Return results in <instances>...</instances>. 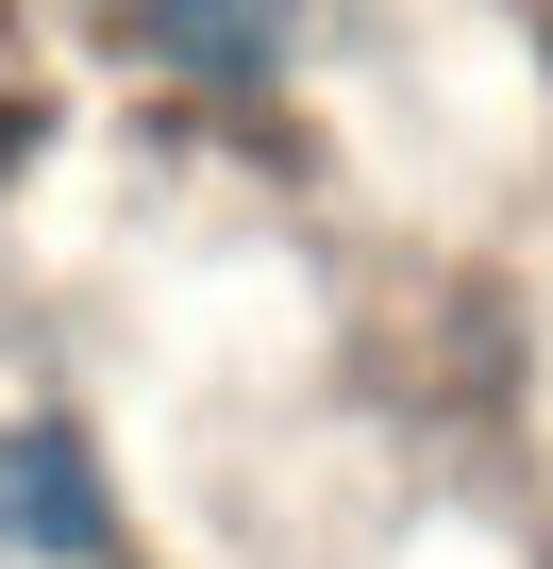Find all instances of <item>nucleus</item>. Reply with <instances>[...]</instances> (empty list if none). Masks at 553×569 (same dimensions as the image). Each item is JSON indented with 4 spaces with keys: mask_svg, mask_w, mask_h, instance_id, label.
Here are the masks:
<instances>
[{
    "mask_svg": "<svg viewBox=\"0 0 553 569\" xmlns=\"http://www.w3.org/2000/svg\"><path fill=\"white\" fill-rule=\"evenodd\" d=\"M101 536H118L101 452H85L68 419H18V436H0V552H51V569H85Z\"/></svg>",
    "mask_w": 553,
    "mask_h": 569,
    "instance_id": "nucleus-1",
    "label": "nucleus"
},
{
    "mask_svg": "<svg viewBox=\"0 0 553 569\" xmlns=\"http://www.w3.org/2000/svg\"><path fill=\"white\" fill-rule=\"evenodd\" d=\"M135 51L168 84H268L303 51V0H135Z\"/></svg>",
    "mask_w": 553,
    "mask_h": 569,
    "instance_id": "nucleus-2",
    "label": "nucleus"
}]
</instances>
